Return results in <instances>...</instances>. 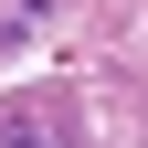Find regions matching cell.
Wrapping results in <instances>:
<instances>
[{"label":"cell","instance_id":"6da1fadb","mask_svg":"<svg viewBox=\"0 0 148 148\" xmlns=\"http://www.w3.org/2000/svg\"><path fill=\"white\" fill-rule=\"evenodd\" d=\"M0 148H42V116L32 106H0Z\"/></svg>","mask_w":148,"mask_h":148}]
</instances>
